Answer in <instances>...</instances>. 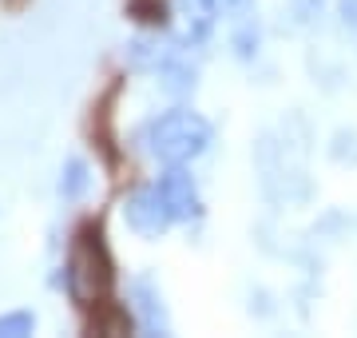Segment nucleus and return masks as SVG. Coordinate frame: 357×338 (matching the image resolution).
Returning a JSON list of instances; mask_svg holds the SVG:
<instances>
[{
  "label": "nucleus",
  "mask_w": 357,
  "mask_h": 338,
  "mask_svg": "<svg viewBox=\"0 0 357 338\" xmlns=\"http://www.w3.org/2000/svg\"><path fill=\"white\" fill-rule=\"evenodd\" d=\"M64 283L68 295L79 307H96V302L112 299L115 286V263L103 239L100 219H84L68 239V259H64Z\"/></svg>",
  "instance_id": "1"
},
{
  "label": "nucleus",
  "mask_w": 357,
  "mask_h": 338,
  "mask_svg": "<svg viewBox=\"0 0 357 338\" xmlns=\"http://www.w3.org/2000/svg\"><path fill=\"white\" fill-rule=\"evenodd\" d=\"M211 124H206L199 112L191 108H171L159 119H151L147 128V152H151L159 163L167 168H178V163H191L211 147Z\"/></svg>",
  "instance_id": "2"
},
{
  "label": "nucleus",
  "mask_w": 357,
  "mask_h": 338,
  "mask_svg": "<svg viewBox=\"0 0 357 338\" xmlns=\"http://www.w3.org/2000/svg\"><path fill=\"white\" fill-rule=\"evenodd\" d=\"M155 187H159V196H163V203H167V211H171L175 223H191V219L203 215V196H199V183H195V175L187 171V163L167 168Z\"/></svg>",
  "instance_id": "3"
},
{
  "label": "nucleus",
  "mask_w": 357,
  "mask_h": 338,
  "mask_svg": "<svg viewBox=\"0 0 357 338\" xmlns=\"http://www.w3.org/2000/svg\"><path fill=\"white\" fill-rule=\"evenodd\" d=\"M123 215H128V227L143 239H163V231L171 227V211H167L163 196H159V187H139V191H131L128 203H123Z\"/></svg>",
  "instance_id": "4"
},
{
  "label": "nucleus",
  "mask_w": 357,
  "mask_h": 338,
  "mask_svg": "<svg viewBox=\"0 0 357 338\" xmlns=\"http://www.w3.org/2000/svg\"><path fill=\"white\" fill-rule=\"evenodd\" d=\"M128 56H131V64L135 68H167L171 60H175V48L159 36V28H151V32H143V36L131 40Z\"/></svg>",
  "instance_id": "5"
},
{
  "label": "nucleus",
  "mask_w": 357,
  "mask_h": 338,
  "mask_svg": "<svg viewBox=\"0 0 357 338\" xmlns=\"http://www.w3.org/2000/svg\"><path fill=\"white\" fill-rule=\"evenodd\" d=\"M135 299H139V314H143V330L147 335H171V323H167L163 299L155 295L147 283H135Z\"/></svg>",
  "instance_id": "6"
},
{
  "label": "nucleus",
  "mask_w": 357,
  "mask_h": 338,
  "mask_svg": "<svg viewBox=\"0 0 357 338\" xmlns=\"http://www.w3.org/2000/svg\"><path fill=\"white\" fill-rule=\"evenodd\" d=\"M128 16L143 28H167L171 4H167V0H128Z\"/></svg>",
  "instance_id": "7"
},
{
  "label": "nucleus",
  "mask_w": 357,
  "mask_h": 338,
  "mask_svg": "<svg viewBox=\"0 0 357 338\" xmlns=\"http://www.w3.org/2000/svg\"><path fill=\"white\" fill-rule=\"evenodd\" d=\"M60 191H64V199H79L84 191H88V163H84V159H68L64 163Z\"/></svg>",
  "instance_id": "8"
},
{
  "label": "nucleus",
  "mask_w": 357,
  "mask_h": 338,
  "mask_svg": "<svg viewBox=\"0 0 357 338\" xmlns=\"http://www.w3.org/2000/svg\"><path fill=\"white\" fill-rule=\"evenodd\" d=\"M32 330H36V314H32V311L0 314V338H28Z\"/></svg>",
  "instance_id": "9"
},
{
  "label": "nucleus",
  "mask_w": 357,
  "mask_h": 338,
  "mask_svg": "<svg viewBox=\"0 0 357 338\" xmlns=\"http://www.w3.org/2000/svg\"><path fill=\"white\" fill-rule=\"evenodd\" d=\"M163 88L171 91V96H183V91H191L195 88V68H187V64H171L163 68Z\"/></svg>",
  "instance_id": "10"
},
{
  "label": "nucleus",
  "mask_w": 357,
  "mask_h": 338,
  "mask_svg": "<svg viewBox=\"0 0 357 338\" xmlns=\"http://www.w3.org/2000/svg\"><path fill=\"white\" fill-rule=\"evenodd\" d=\"M206 4L215 8V16H238V13H246L250 0H206Z\"/></svg>",
  "instance_id": "11"
},
{
  "label": "nucleus",
  "mask_w": 357,
  "mask_h": 338,
  "mask_svg": "<svg viewBox=\"0 0 357 338\" xmlns=\"http://www.w3.org/2000/svg\"><path fill=\"white\" fill-rule=\"evenodd\" d=\"M321 4H326V0H294V16H298V20H314V16L321 13Z\"/></svg>",
  "instance_id": "12"
},
{
  "label": "nucleus",
  "mask_w": 357,
  "mask_h": 338,
  "mask_svg": "<svg viewBox=\"0 0 357 338\" xmlns=\"http://www.w3.org/2000/svg\"><path fill=\"white\" fill-rule=\"evenodd\" d=\"M258 44V28H246V32H238L234 36V48H238V56H250V48Z\"/></svg>",
  "instance_id": "13"
},
{
  "label": "nucleus",
  "mask_w": 357,
  "mask_h": 338,
  "mask_svg": "<svg viewBox=\"0 0 357 338\" xmlns=\"http://www.w3.org/2000/svg\"><path fill=\"white\" fill-rule=\"evenodd\" d=\"M342 16H345V24L357 28V0H342Z\"/></svg>",
  "instance_id": "14"
}]
</instances>
